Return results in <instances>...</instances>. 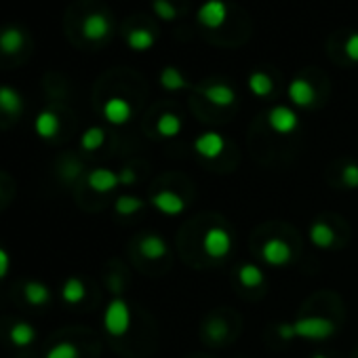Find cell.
I'll return each mask as SVG.
<instances>
[{
	"label": "cell",
	"instance_id": "obj_1",
	"mask_svg": "<svg viewBox=\"0 0 358 358\" xmlns=\"http://www.w3.org/2000/svg\"><path fill=\"white\" fill-rule=\"evenodd\" d=\"M280 339H306V341H327L337 333L335 320L329 316H299L293 322H280L276 327Z\"/></svg>",
	"mask_w": 358,
	"mask_h": 358
},
{
	"label": "cell",
	"instance_id": "obj_2",
	"mask_svg": "<svg viewBox=\"0 0 358 358\" xmlns=\"http://www.w3.org/2000/svg\"><path fill=\"white\" fill-rule=\"evenodd\" d=\"M32 51V34L28 28L17 24L0 26V57L24 59Z\"/></svg>",
	"mask_w": 358,
	"mask_h": 358
},
{
	"label": "cell",
	"instance_id": "obj_3",
	"mask_svg": "<svg viewBox=\"0 0 358 358\" xmlns=\"http://www.w3.org/2000/svg\"><path fill=\"white\" fill-rule=\"evenodd\" d=\"M103 329L112 337H122L131 329V308L122 297H114L103 312Z\"/></svg>",
	"mask_w": 358,
	"mask_h": 358
},
{
	"label": "cell",
	"instance_id": "obj_4",
	"mask_svg": "<svg viewBox=\"0 0 358 358\" xmlns=\"http://www.w3.org/2000/svg\"><path fill=\"white\" fill-rule=\"evenodd\" d=\"M234 241L232 234L222 228V226H211L207 228L205 236H203V251L211 257V259H224L232 253Z\"/></svg>",
	"mask_w": 358,
	"mask_h": 358
},
{
	"label": "cell",
	"instance_id": "obj_5",
	"mask_svg": "<svg viewBox=\"0 0 358 358\" xmlns=\"http://www.w3.org/2000/svg\"><path fill=\"white\" fill-rule=\"evenodd\" d=\"M112 32V22L101 11H91L80 20V36L87 43H103Z\"/></svg>",
	"mask_w": 358,
	"mask_h": 358
},
{
	"label": "cell",
	"instance_id": "obj_6",
	"mask_svg": "<svg viewBox=\"0 0 358 358\" xmlns=\"http://www.w3.org/2000/svg\"><path fill=\"white\" fill-rule=\"evenodd\" d=\"M259 255H262V259H264L268 266H272V268H282V266H287V264L293 259V249H291V245H289L285 238L274 236V238H268V241L262 245Z\"/></svg>",
	"mask_w": 358,
	"mask_h": 358
},
{
	"label": "cell",
	"instance_id": "obj_7",
	"mask_svg": "<svg viewBox=\"0 0 358 358\" xmlns=\"http://www.w3.org/2000/svg\"><path fill=\"white\" fill-rule=\"evenodd\" d=\"M268 124L274 133L278 135H291L299 127V116L293 108L289 106H274L268 112Z\"/></svg>",
	"mask_w": 358,
	"mask_h": 358
},
{
	"label": "cell",
	"instance_id": "obj_8",
	"mask_svg": "<svg viewBox=\"0 0 358 358\" xmlns=\"http://www.w3.org/2000/svg\"><path fill=\"white\" fill-rule=\"evenodd\" d=\"M150 205L162 213V215H169V217H177V215H182L186 211V201L182 194H177L173 190H158L156 194H152L150 199Z\"/></svg>",
	"mask_w": 358,
	"mask_h": 358
},
{
	"label": "cell",
	"instance_id": "obj_9",
	"mask_svg": "<svg viewBox=\"0 0 358 358\" xmlns=\"http://www.w3.org/2000/svg\"><path fill=\"white\" fill-rule=\"evenodd\" d=\"M226 150V137L217 131H205L194 139V152L205 160H217Z\"/></svg>",
	"mask_w": 358,
	"mask_h": 358
},
{
	"label": "cell",
	"instance_id": "obj_10",
	"mask_svg": "<svg viewBox=\"0 0 358 358\" xmlns=\"http://www.w3.org/2000/svg\"><path fill=\"white\" fill-rule=\"evenodd\" d=\"M87 184L93 192H99V194H108V192H114L118 186H120V177L116 171L112 169H106V166H99V169H93L87 177Z\"/></svg>",
	"mask_w": 358,
	"mask_h": 358
},
{
	"label": "cell",
	"instance_id": "obj_11",
	"mask_svg": "<svg viewBox=\"0 0 358 358\" xmlns=\"http://www.w3.org/2000/svg\"><path fill=\"white\" fill-rule=\"evenodd\" d=\"M101 112H103V118H106L110 124H116V127L127 124V122L131 120V116H133V108H131V103H129L124 97H118V95H114V97L106 99V103H103Z\"/></svg>",
	"mask_w": 358,
	"mask_h": 358
},
{
	"label": "cell",
	"instance_id": "obj_12",
	"mask_svg": "<svg viewBox=\"0 0 358 358\" xmlns=\"http://www.w3.org/2000/svg\"><path fill=\"white\" fill-rule=\"evenodd\" d=\"M228 20V7L222 0H207V3L199 9V22L205 26V28H220L224 26Z\"/></svg>",
	"mask_w": 358,
	"mask_h": 358
},
{
	"label": "cell",
	"instance_id": "obj_13",
	"mask_svg": "<svg viewBox=\"0 0 358 358\" xmlns=\"http://www.w3.org/2000/svg\"><path fill=\"white\" fill-rule=\"evenodd\" d=\"M287 95H289L291 103L297 106V108H310L316 101V89L306 78H293L289 83Z\"/></svg>",
	"mask_w": 358,
	"mask_h": 358
},
{
	"label": "cell",
	"instance_id": "obj_14",
	"mask_svg": "<svg viewBox=\"0 0 358 358\" xmlns=\"http://www.w3.org/2000/svg\"><path fill=\"white\" fill-rule=\"evenodd\" d=\"M24 108H26L24 97L15 87L0 85V114H5L9 118H17L22 116Z\"/></svg>",
	"mask_w": 358,
	"mask_h": 358
},
{
	"label": "cell",
	"instance_id": "obj_15",
	"mask_svg": "<svg viewBox=\"0 0 358 358\" xmlns=\"http://www.w3.org/2000/svg\"><path fill=\"white\" fill-rule=\"evenodd\" d=\"M139 253L150 262H158L169 253V245L160 234H145L139 238Z\"/></svg>",
	"mask_w": 358,
	"mask_h": 358
},
{
	"label": "cell",
	"instance_id": "obj_16",
	"mask_svg": "<svg viewBox=\"0 0 358 358\" xmlns=\"http://www.w3.org/2000/svg\"><path fill=\"white\" fill-rule=\"evenodd\" d=\"M308 238H310V243H312L316 249H320V251H327V249H331V247L337 243V234H335V230H333L327 222H314V224L310 226Z\"/></svg>",
	"mask_w": 358,
	"mask_h": 358
},
{
	"label": "cell",
	"instance_id": "obj_17",
	"mask_svg": "<svg viewBox=\"0 0 358 358\" xmlns=\"http://www.w3.org/2000/svg\"><path fill=\"white\" fill-rule=\"evenodd\" d=\"M203 95L209 103L217 106V108H230L234 101H236V93L232 87L228 85H222V83H215V85H209L203 89Z\"/></svg>",
	"mask_w": 358,
	"mask_h": 358
},
{
	"label": "cell",
	"instance_id": "obj_18",
	"mask_svg": "<svg viewBox=\"0 0 358 358\" xmlns=\"http://www.w3.org/2000/svg\"><path fill=\"white\" fill-rule=\"evenodd\" d=\"M59 116L53 112V110H43L36 120H34V129H36V135L43 137V139H53L57 133H59Z\"/></svg>",
	"mask_w": 358,
	"mask_h": 358
},
{
	"label": "cell",
	"instance_id": "obj_19",
	"mask_svg": "<svg viewBox=\"0 0 358 358\" xmlns=\"http://www.w3.org/2000/svg\"><path fill=\"white\" fill-rule=\"evenodd\" d=\"M238 282L247 289H257L266 282V272L257 264L247 262L238 268Z\"/></svg>",
	"mask_w": 358,
	"mask_h": 358
},
{
	"label": "cell",
	"instance_id": "obj_20",
	"mask_svg": "<svg viewBox=\"0 0 358 358\" xmlns=\"http://www.w3.org/2000/svg\"><path fill=\"white\" fill-rule=\"evenodd\" d=\"M182 129H184L182 118H179L177 114H173V112H164V114H160L158 120H156V131H158V135H160V137H166V139L177 137L179 133H182Z\"/></svg>",
	"mask_w": 358,
	"mask_h": 358
},
{
	"label": "cell",
	"instance_id": "obj_21",
	"mask_svg": "<svg viewBox=\"0 0 358 358\" xmlns=\"http://www.w3.org/2000/svg\"><path fill=\"white\" fill-rule=\"evenodd\" d=\"M24 297H26V301L32 303V306H45V303H49V299H51V291H49V287H47L45 282H41V280H28V282L24 285Z\"/></svg>",
	"mask_w": 358,
	"mask_h": 358
},
{
	"label": "cell",
	"instance_id": "obj_22",
	"mask_svg": "<svg viewBox=\"0 0 358 358\" xmlns=\"http://www.w3.org/2000/svg\"><path fill=\"white\" fill-rule=\"evenodd\" d=\"M9 339H11V343L17 345V348H28V345L34 343V339H36V329H34L30 322L20 320V322H15V324L11 327Z\"/></svg>",
	"mask_w": 358,
	"mask_h": 358
},
{
	"label": "cell",
	"instance_id": "obj_23",
	"mask_svg": "<svg viewBox=\"0 0 358 358\" xmlns=\"http://www.w3.org/2000/svg\"><path fill=\"white\" fill-rule=\"evenodd\" d=\"M85 295H87V287H85V282H83L80 278H76V276L68 278V280L64 282V287H62V297H64L66 303H80V301L85 299Z\"/></svg>",
	"mask_w": 358,
	"mask_h": 358
},
{
	"label": "cell",
	"instance_id": "obj_24",
	"mask_svg": "<svg viewBox=\"0 0 358 358\" xmlns=\"http://www.w3.org/2000/svg\"><path fill=\"white\" fill-rule=\"evenodd\" d=\"M160 85L166 91H182V89L188 87V80H186V76L179 72L177 68H171L169 66V68H164L160 72Z\"/></svg>",
	"mask_w": 358,
	"mask_h": 358
},
{
	"label": "cell",
	"instance_id": "obj_25",
	"mask_svg": "<svg viewBox=\"0 0 358 358\" xmlns=\"http://www.w3.org/2000/svg\"><path fill=\"white\" fill-rule=\"evenodd\" d=\"M127 45L133 51H148L154 47V34L143 28H135L127 34Z\"/></svg>",
	"mask_w": 358,
	"mask_h": 358
},
{
	"label": "cell",
	"instance_id": "obj_26",
	"mask_svg": "<svg viewBox=\"0 0 358 358\" xmlns=\"http://www.w3.org/2000/svg\"><path fill=\"white\" fill-rule=\"evenodd\" d=\"M247 85H249V91L255 97H268L272 93V89H274V83H272V78L266 72H253L249 76V83Z\"/></svg>",
	"mask_w": 358,
	"mask_h": 358
},
{
	"label": "cell",
	"instance_id": "obj_27",
	"mask_svg": "<svg viewBox=\"0 0 358 358\" xmlns=\"http://www.w3.org/2000/svg\"><path fill=\"white\" fill-rule=\"evenodd\" d=\"M143 207H145V203H143L139 196H131V194H122V196H118L116 203H114V211H116L118 215H124V217L139 213Z\"/></svg>",
	"mask_w": 358,
	"mask_h": 358
},
{
	"label": "cell",
	"instance_id": "obj_28",
	"mask_svg": "<svg viewBox=\"0 0 358 358\" xmlns=\"http://www.w3.org/2000/svg\"><path fill=\"white\" fill-rule=\"evenodd\" d=\"M103 141H106V131H103L101 127H91V129H87V131L83 133V137H80V145H83V150H87V152L99 150V148L103 145Z\"/></svg>",
	"mask_w": 358,
	"mask_h": 358
},
{
	"label": "cell",
	"instance_id": "obj_29",
	"mask_svg": "<svg viewBox=\"0 0 358 358\" xmlns=\"http://www.w3.org/2000/svg\"><path fill=\"white\" fill-rule=\"evenodd\" d=\"M205 331H207V337H209L211 341H215V343L224 341V339L228 337V333H230L228 322H226L224 318H213V320H209Z\"/></svg>",
	"mask_w": 358,
	"mask_h": 358
},
{
	"label": "cell",
	"instance_id": "obj_30",
	"mask_svg": "<svg viewBox=\"0 0 358 358\" xmlns=\"http://www.w3.org/2000/svg\"><path fill=\"white\" fill-rule=\"evenodd\" d=\"M45 358H80V352L74 343L70 341H62V343H55Z\"/></svg>",
	"mask_w": 358,
	"mask_h": 358
},
{
	"label": "cell",
	"instance_id": "obj_31",
	"mask_svg": "<svg viewBox=\"0 0 358 358\" xmlns=\"http://www.w3.org/2000/svg\"><path fill=\"white\" fill-rule=\"evenodd\" d=\"M341 184L348 190H358V162H345L341 166Z\"/></svg>",
	"mask_w": 358,
	"mask_h": 358
},
{
	"label": "cell",
	"instance_id": "obj_32",
	"mask_svg": "<svg viewBox=\"0 0 358 358\" xmlns=\"http://www.w3.org/2000/svg\"><path fill=\"white\" fill-rule=\"evenodd\" d=\"M152 9L164 22H171L177 17V9L173 7V3H169V0H152Z\"/></svg>",
	"mask_w": 358,
	"mask_h": 358
},
{
	"label": "cell",
	"instance_id": "obj_33",
	"mask_svg": "<svg viewBox=\"0 0 358 358\" xmlns=\"http://www.w3.org/2000/svg\"><path fill=\"white\" fill-rule=\"evenodd\" d=\"M343 51H345V55H348L352 62H358V32L348 36V41H345V45H343Z\"/></svg>",
	"mask_w": 358,
	"mask_h": 358
},
{
	"label": "cell",
	"instance_id": "obj_34",
	"mask_svg": "<svg viewBox=\"0 0 358 358\" xmlns=\"http://www.w3.org/2000/svg\"><path fill=\"white\" fill-rule=\"evenodd\" d=\"M118 177H120V186H133L137 182V173L133 169H129V166L120 169Z\"/></svg>",
	"mask_w": 358,
	"mask_h": 358
},
{
	"label": "cell",
	"instance_id": "obj_35",
	"mask_svg": "<svg viewBox=\"0 0 358 358\" xmlns=\"http://www.w3.org/2000/svg\"><path fill=\"white\" fill-rule=\"evenodd\" d=\"M11 268V255L7 253V249L0 247V278H5L9 274Z\"/></svg>",
	"mask_w": 358,
	"mask_h": 358
},
{
	"label": "cell",
	"instance_id": "obj_36",
	"mask_svg": "<svg viewBox=\"0 0 358 358\" xmlns=\"http://www.w3.org/2000/svg\"><path fill=\"white\" fill-rule=\"evenodd\" d=\"M312 358H329V356H327V354H314Z\"/></svg>",
	"mask_w": 358,
	"mask_h": 358
}]
</instances>
